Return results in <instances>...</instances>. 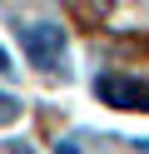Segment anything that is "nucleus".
Listing matches in <instances>:
<instances>
[{"mask_svg":"<svg viewBox=\"0 0 149 154\" xmlns=\"http://www.w3.org/2000/svg\"><path fill=\"white\" fill-rule=\"evenodd\" d=\"M20 50L30 55L35 70H60V55H65V35L60 25H20Z\"/></svg>","mask_w":149,"mask_h":154,"instance_id":"1","label":"nucleus"},{"mask_svg":"<svg viewBox=\"0 0 149 154\" xmlns=\"http://www.w3.org/2000/svg\"><path fill=\"white\" fill-rule=\"evenodd\" d=\"M95 94H99L104 104H114V109H139L144 85L129 80V75H99V80H95Z\"/></svg>","mask_w":149,"mask_h":154,"instance_id":"2","label":"nucleus"},{"mask_svg":"<svg viewBox=\"0 0 149 154\" xmlns=\"http://www.w3.org/2000/svg\"><path fill=\"white\" fill-rule=\"evenodd\" d=\"M15 114H20V104L10 100V94H0V124H5V119H15Z\"/></svg>","mask_w":149,"mask_h":154,"instance_id":"3","label":"nucleus"},{"mask_svg":"<svg viewBox=\"0 0 149 154\" xmlns=\"http://www.w3.org/2000/svg\"><path fill=\"white\" fill-rule=\"evenodd\" d=\"M55 154H79V149H75V139H60V144H55Z\"/></svg>","mask_w":149,"mask_h":154,"instance_id":"4","label":"nucleus"},{"mask_svg":"<svg viewBox=\"0 0 149 154\" xmlns=\"http://www.w3.org/2000/svg\"><path fill=\"white\" fill-rule=\"evenodd\" d=\"M10 70H15V65H10V55L0 50V75H10Z\"/></svg>","mask_w":149,"mask_h":154,"instance_id":"5","label":"nucleus"},{"mask_svg":"<svg viewBox=\"0 0 149 154\" xmlns=\"http://www.w3.org/2000/svg\"><path fill=\"white\" fill-rule=\"evenodd\" d=\"M10 154H35V149H30V144H10Z\"/></svg>","mask_w":149,"mask_h":154,"instance_id":"6","label":"nucleus"},{"mask_svg":"<svg viewBox=\"0 0 149 154\" xmlns=\"http://www.w3.org/2000/svg\"><path fill=\"white\" fill-rule=\"evenodd\" d=\"M139 109H149V90H144V94H139Z\"/></svg>","mask_w":149,"mask_h":154,"instance_id":"7","label":"nucleus"},{"mask_svg":"<svg viewBox=\"0 0 149 154\" xmlns=\"http://www.w3.org/2000/svg\"><path fill=\"white\" fill-rule=\"evenodd\" d=\"M139 154H149V139H139Z\"/></svg>","mask_w":149,"mask_h":154,"instance_id":"8","label":"nucleus"}]
</instances>
